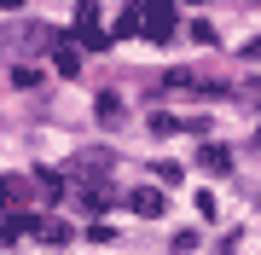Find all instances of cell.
<instances>
[{"label": "cell", "instance_id": "cell-9", "mask_svg": "<svg viewBox=\"0 0 261 255\" xmlns=\"http://www.w3.org/2000/svg\"><path fill=\"white\" fill-rule=\"evenodd\" d=\"M35 238H47V244H64L70 226H64V220H35Z\"/></svg>", "mask_w": 261, "mask_h": 255}, {"label": "cell", "instance_id": "cell-4", "mask_svg": "<svg viewBox=\"0 0 261 255\" xmlns=\"http://www.w3.org/2000/svg\"><path fill=\"white\" fill-rule=\"evenodd\" d=\"M197 162H203L209 174H226V168H232V151H226V145H203V151H197Z\"/></svg>", "mask_w": 261, "mask_h": 255}, {"label": "cell", "instance_id": "cell-12", "mask_svg": "<svg viewBox=\"0 0 261 255\" xmlns=\"http://www.w3.org/2000/svg\"><path fill=\"white\" fill-rule=\"evenodd\" d=\"M174 128H180V116H151V133H157V139H168Z\"/></svg>", "mask_w": 261, "mask_h": 255}, {"label": "cell", "instance_id": "cell-14", "mask_svg": "<svg viewBox=\"0 0 261 255\" xmlns=\"http://www.w3.org/2000/svg\"><path fill=\"white\" fill-rule=\"evenodd\" d=\"M157 180L163 186H180V162H157Z\"/></svg>", "mask_w": 261, "mask_h": 255}, {"label": "cell", "instance_id": "cell-7", "mask_svg": "<svg viewBox=\"0 0 261 255\" xmlns=\"http://www.w3.org/2000/svg\"><path fill=\"white\" fill-rule=\"evenodd\" d=\"M75 35H82V47H93V52H99V47H111V35H105L99 23H75Z\"/></svg>", "mask_w": 261, "mask_h": 255}, {"label": "cell", "instance_id": "cell-8", "mask_svg": "<svg viewBox=\"0 0 261 255\" xmlns=\"http://www.w3.org/2000/svg\"><path fill=\"white\" fill-rule=\"evenodd\" d=\"M58 70H64V76H82V52H75L70 41H58Z\"/></svg>", "mask_w": 261, "mask_h": 255}, {"label": "cell", "instance_id": "cell-2", "mask_svg": "<svg viewBox=\"0 0 261 255\" xmlns=\"http://www.w3.org/2000/svg\"><path fill=\"white\" fill-rule=\"evenodd\" d=\"M128 209H134V215H145V220H157L168 203H163V191H157V186H134V191H128Z\"/></svg>", "mask_w": 261, "mask_h": 255}, {"label": "cell", "instance_id": "cell-6", "mask_svg": "<svg viewBox=\"0 0 261 255\" xmlns=\"http://www.w3.org/2000/svg\"><path fill=\"white\" fill-rule=\"evenodd\" d=\"M93 110H99V128H122V99L116 93H99Z\"/></svg>", "mask_w": 261, "mask_h": 255}, {"label": "cell", "instance_id": "cell-15", "mask_svg": "<svg viewBox=\"0 0 261 255\" xmlns=\"http://www.w3.org/2000/svg\"><path fill=\"white\" fill-rule=\"evenodd\" d=\"M255 139H261V133H255Z\"/></svg>", "mask_w": 261, "mask_h": 255}, {"label": "cell", "instance_id": "cell-1", "mask_svg": "<svg viewBox=\"0 0 261 255\" xmlns=\"http://www.w3.org/2000/svg\"><path fill=\"white\" fill-rule=\"evenodd\" d=\"M140 18H145V23H140V35L163 47V41L174 35V0H145V6H140Z\"/></svg>", "mask_w": 261, "mask_h": 255}, {"label": "cell", "instance_id": "cell-13", "mask_svg": "<svg viewBox=\"0 0 261 255\" xmlns=\"http://www.w3.org/2000/svg\"><path fill=\"white\" fill-rule=\"evenodd\" d=\"M12 81H18V87H35L41 70H35V64H18V70H12Z\"/></svg>", "mask_w": 261, "mask_h": 255}, {"label": "cell", "instance_id": "cell-10", "mask_svg": "<svg viewBox=\"0 0 261 255\" xmlns=\"http://www.w3.org/2000/svg\"><path fill=\"white\" fill-rule=\"evenodd\" d=\"M35 186L47 191V197H64V174H53V168H41V174H35Z\"/></svg>", "mask_w": 261, "mask_h": 255}, {"label": "cell", "instance_id": "cell-11", "mask_svg": "<svg viewBox=\"0 0 261 255\" xmlns=\"http://www.w3.org/2000/svg\"><path fill=\"white\" fill-rule=\"evenodd\" d=\"M116 35H140V6H128V12L116 18Z\"/></svg>", "mask_w": 261, "mask_h": 255}, {"label": "cell", "instance_id": "cell-5", "mask_svg": "<svg viewBox=\"0 0 261 255\" xmlns=\"http://www.w3.org/2000/svg\"><path fill=\"white\" fill-rule=\"evenodd\" d=\"M75 174H87V180L111 174V157H105V151H82V157H75Z\"/></svg>", "mask_w": 261, "mask_h": 255}, {"label": "cell", "instance_id": "cell-3", "mask_svg": "<svg viewBox=\"0 0 261 255\" xmlns=\"http://www.w3.org/2000/svg\"><path fill=\"white\" fill-rule=\"evenodd\" d=\"M18 203H29V180L6 174V180H0V209H12V215H18Z\"/></svg>", "mask_w": 261, "mask_h": 255}]
</instances>
